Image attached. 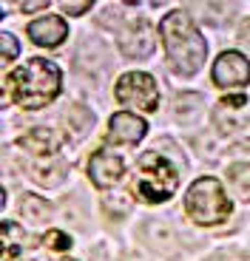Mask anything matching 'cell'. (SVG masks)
<instances>
[{
    "mask_svg": "<svg viewBox=\"0 0 250 261\" xmlns=\"http://www.w3.org/2000/svg\"><path fill=\"white\" fill-rule=\"evenodd\" d=\"M60 261H71V258H60Z\"/></svg>",
    "mask_w": 250,
    "mask_h": 261,
    "instance_id": "f1b7e54d",
    "label": "cell"
},
{
    "mask_svg": "<svg viewBox=\"0 0 250 261\" xmlns=\"http://www.w3.org/2000/svg\"><path fill=\"white\" fill-rule=\"evenodd\" d=\"M142 236L154 253L165 255V258H177L179 255V236L168 219H145Z\"/></svg>",
    "mask_w": 250,
    "mask_h": 261,
    "instance_id": "ba28073f",
    "label": "cell"
},
{
    "mask_svg": "<svg viewBox=\"0 0 250 261\" xmlns=\"http://www.w3.org/2000/svg\"><path fill=\"white\" fill-rule=\"evenodd\" d=\"M122 173H125V162H122V156H117V153L94 150L91 159H88V179H91V185L99 188V190L114 188V185L122 179Z\"/></svg>",
    "mask_w": 250,
    "mask_h": 261,
    "instance_id": "52a82bcc",
    "label": "cell"
},
{
    "mask_svg": "<svg viewBox=\"0 0 250 261\" xmlns=\"http://www.w3.org/2000/svg\"><path fill=\"white\" fill-rule=\"evenodd\" d=\"M63 3V12L68 14V17H77V14H83L86 9H91L94 0H60Z\"/></svg>",
    "mask_w": 250,
    "mask_h": 261,
    "instance_id": "cb8c5ba5",
    "label": "cell"
},
{
    "mask_svg": "<svg viewBox=\"0 0 250 261\" xmlns=\"http://www.w3.org/2000/svg\"><path fill=\"white\" fill-rule=\"evenodd\" d=\"M148 134V122L142 117L131 111H119L111 117L108 122V134H106V142L111 145H137L139 139Z\"/></svg>",
    "mask_w": 250,
    "mask_h": 261,
    "instance_id": "9c48e42d",
    "label": "cell"
},
{
    "mask_svg": "<svg viewBox=\"0 0 250 261\" xmlns=\"http://www.w3.org/2000/svg\"><path fill=\"white\" fill-rule=\"evenodd\" d=\"M159 37L168 51V65L179 77H193L208 57V43L199 34L196 23L185 12H168L159 23Z\"/></svg>",
    "mask_w": 250,
    "mask_h": 261,
    "instance_id": "7a4b0ae2",
    "label": "cell"
},
{
    "mask_svg": "<svg viewBox=\"0 0 250 261\" xmlns=\"http://www.w3.org/2000/svg\"><path fill=\"white\" fill-rule=\"evenodd\" d=\"M63 91V71L52 60L34 57L29 63L17 65L6 77V99H12L17 108L37 111L57 99Z\"/></svg>",
    "mask_w": 250,
    "mask_h": 261,
    "instance_id": "6da1fadb",
    "label": "cell"
},
{
    "mask_svg": "<svg viewBox=\"0 0 250 261\" xmlns=\"http://www.w3.org/2000/svg\"><path fill=\"white\" fill-rule=\"evenodd\" d=\"M228 156H250V139L247 142H236L228 148Z\"/></svg>",
    "mask_w": 250,
    "mask_h": 261,
    "instance_id": "484cf974",
    "label": "cell"
},
{
    "mask_svg": "<svg viewBox=\"0 0 250 261\" xmlns=\"http://www.w3.org/2000/svg\"><path fill=\"white\" fill-rule=\"evenodd\" d=\"M119 51L131 60H145L154 54V32L148 20H137L131 29L119 34Z\"/></svg>",
    "mask_w": 250,
    "mask_h": 261,
    "instance_id": "30bf717a",
    "label": "cell"
},
{
    "mask_svg": "<svg viewBox=\"0 0 250 261\" xmlns=\"http://www.w3.org/2000/svg\"><path fill=\"white\" fill-rule=\"evenodd\" d=\"M228 182H231L233 193L242 199V202H250V162H236L228 168Z\"/></svg>",
    "mask_w": 250,
    "mask_h": 261,
    "instance_id": "2e32d148",
    "label": "cell"
},
{
    "mask_svg": "<svg viewBox=\"0 0 250 261\" xmlns=\"http://www.w3.org/2000/svg\"><path fill=\"white\" fill-rule=\"evenodd\" d=\"M117 102L122 105H131V108H139L145 114H154L157 111V102H159V91H157V80L145 71H131V74H122L117 80Z\"/></svg>",
    "mask_w": 250,
    "mask_h": 261,
    "instance_id": "5b68a950",
    "label": "cell"
},
{
    "mask_svg": "<svg viewBox=\"0 0 250 261\" xmlns=\"http://www.w3.org/2000/svg\"><path fill=\"white\" fill-rule=\"evenodd\" d=\"M213 85L216 88H244L250 83V60L242 51H222L213 63Z\"/></svg>",
    "mask_w": 250,
    "mask_h": 261,
    "instance_id": "8992f818",
    "label": "cell"
},
{
    "mask_svg": "<svg viewBox=\"0 0 250 261\" xmlns=\"http://www.w3.org/2000/svg\"><path fill=\"white\" fill-rule=\"evenodd\" d=\"M122 261H148V258H145L142 253H125V258H122Z\"/></svg>",
    "mask_w": 250,
    "mask_h": 261,
    "instance_id": "83f0119b",
    "label": "cell"
},
{
    "mask_svg": "<svg viewBox=\"0 0 250 261\" xmlns=\"http://www.w3.org/2000/svg\"><path fill=\"white\" fill-rule=\"evenodd\" d=\"M239 34H242L244 46H250V20H244V23H242V32H239Z\"/></svg>",
    "mask_w": 250,
    "mask_h": 261,
    "instance_id": "4316f807",
    "label": "cell"
},
{
    "mask_svg": "<svg viewBox=\"0 0 250 261\" xmlns=\"http://www.w3.org/2000/svg\"><path fill=\"white\" fill-rule=\"evenodd\" d=\"M57 210H60V216H63L68 224H74V227H80V224L86 222V213L80 210V204H77L74 196H71V199H63V202L57 204Z\"/></svg>",
    "mask_w": 250,
    "mask_h": 261,
    "instance_id": "ffe728a7",
    "label": "cell"
},
{
    "mask_svg": "<svg viewBox=\"0 0 250 261\" xmlns=\"http://www.w3.org/2000/svg\"><path fill=\"white\" fill-rule=\"evenodd\" d=\"M134 196L139 202L148 204H162L168 202L179 188V170L173 168L162 153L148 150L142 153V159L137 162V173H134Z\"/></svg>",
    "mask_w": 250,
    "mask_h": 261,
    "instance_id": "3957f363",
    "label": "cell"
},
{
    "mask_svg": "<svg viewBox=\"0 0 250 261\" xmlns=\"http://www.w3.org/2000/svg\"><path fill=\"white\" fill-rule=\"evenodd\" d=\"M3 261H17L20 258V242H23V230L14 222H3Z\"/></svg>",
    "mask_w": 250,
    "mask_h": 261,
    "instance_id": "e0dca14e",
    "label": "cell"
},
{
    "mask_svg": "<svg viewBox=\"0 0 250 261\" xmlns=\"http://www.w3.org/2000/svg\"><path fill=\"white\" fill-rule=\"evenodd\" d=\"M23 170H26L37 185H43V188H57V185L66 179L68 165L66 162H52V165H43V168H40V165H34V162H23Z\"/></svg>",
    "mask_w": 250,
    "mask_h": 261,
    "instance_id": "5bb4252c",
    "label": "cell"
},
{
    "mask_svg": "<svg viewBox=\"0 0 250 261\" xmlns=\"http://www.w3.org/2000/svg\"><path fill=\"white\" fill-rule=\"evenodd\" d=\"M196 150L202 153L208 162H216L219 159V153H222V148H219V142H216V137L213 134H205V137H199L196 139Z\"/></svg>",
    "mask_w": 250,
    "mask_h": 261,
    "instance_id": "44dd1931",
    "label": "cell"
},
{
    "mask_svg": "<svg viewBox=\"0 0 250 261\" xmlns=\"http://www.w3.org/2000/svg\"><path fill=\"white\" fill-rule=\"evenodd\" d=\"M185 210L196 224L202 227H213V224H222L228 216H231V199L224 193L222 182L213 176H202L188 188L185 196Z\"/></svg>",
    "mask_w": 250,
    "mask_h": 261,
    "instance_id": "277c9868",
    "label": "cell"
},
{
    "mask_svg": "<svg viewBox=\"0 0 250 261\" xmlns=\"http://www.w3.org/2000/svg\"><path fill=\"white\" fill-rule=\"evenodd\" d=\"M20 216L26 219V222H48V216H52V204L46 199H40L37 193H23L20 196V204H17Z\"/></svg>",
    "mask_w": 250,
    "mask_h": 261,
    "instance_id": "9a60e30c",
    "label": "cell"
},
{
    "mask_svg": "<svg viewBox=\"0 0 250 261\" xmlns=\"http://www.w3.org/2000/svg\"><path fill=\"white\" fill-rule=\"evenodd\" d=\"M103 210H106L108 219L122 222L125 216L131 213V199L128 196H108V199H103Z\"/></svg>",
    "mask_w": 250,
    "mask_h": 261,
    "instance_id": "d6986e66",
    "label": "cell"
},
{
    "mask_svg": "<svg viewBox=\"0 0 250 261\" xmlns=\"http://www.w3.org/2000/svg\"><path fill=\"white\" fill-rule=\"evenodd\" d=\"M43 244L52 250H68L71 247V236L63 233V230H48L46 236H43Z\"/></svg>",
    "mask_w": 250,
    "mask_h": 261,
    "instance_id": "603a6c76",
    "label": "cell"
},
{
    "mask_svg": "<svg viewBox=\"0 0 250 261\" xmlns=\"http://www.w3.org/2000/svg\"><path fill=\"white\" fill-rule=\"evenodd\" d=\"M60 145H63V137L54 134L52 128H32L29 134H23V137L17 139V148L20 150H26V153L40 156V159L54 156V153L60 150Z\"/></svg>",
    "mask_w": 250,
    "mask_h": 261,
    "instance_id": "7c38bea8",
    "label": "cell"
},
{
    "mask_svg": "<svg viewBox=\"0 0 250 261\" xmlns=\"http://www.w3.org/2000/svg\"><path fill=\"white\" fill-rule=\"evenodd\" d=\"M0 46H3V51H0V60H3V65H9L12 60H17V54H20V43L14 40V34L3 32V34H0Z\"/></svg>",
    "mask_w": 250,
    "mask_h": 261,
    "instance_id": "7402d4cb",
    "label": "cell"
},
{
    "mask_svg": "<svg viewBox=\"0 0 250 261\" xmlns=\"http://www.w3.org/2000/svg\"><path fill=\"white\" fill-rule=\"evenodd\" d=\"M202 99L193 97V94H179V97H173V111L177 114H185V111H191V108H185V105H199Z\"/></svg>",
    "mask_w": 250,
    "mask_h": 261,
    "instance_id": "d4e9b609",
    "label": "cell"
},
{
    "mask_svg": "<svg viewBox=\"0 0 250 261\" xmlns=\"http://www.w3.org/2000/svg\"><path fill=\"white\" fill-rule=\"evenodd\" d=\"M63 122H71L68 125V130H74L77 137H83V134H88V128L94 125V117L86 111V108H80V105H71L66 114H63Z\"/></svg>",
    "mask_w": 250,
    "mask_h": 261,
    "instance_id": "ac0fdd59",
    "label": "cell"
},
{
    "mask_svg": "<svg viewBox=\"0 0 250 261\" xmlns=\"http://www.w3.org/2000/svg\"><path fill=\"white\" fill-rule=\"evenodd\" d=\"M29 37H32L34 46H43V48H57L68 34L66 20L57 17V14H46V17H37L29 23Z\"/></svg>",
    "mask_w": 250,
    "mask_h": 261,
    "instance_id": "8fae6325",
    "label": "cell"
},
{
    "mask_svg": "<svg viewBox=\"0 0 250 261\" xmlns=\"http://www.w3.org/2000/svg\"><path fill=\"white\" fill-rule=\"evenodd\" d=\"M185 3L199 20L211 23V26H224L236 14L233 0H185Z\"/></svg>",
    "mask_w": 250,
    "mask_h": 261,
    "instance_id": "4fadbf2b",
    "label": "cell"
}]
</instances>
